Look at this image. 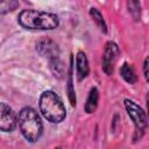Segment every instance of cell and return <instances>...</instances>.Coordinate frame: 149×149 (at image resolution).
Segmentation results:
<instances>
[{
    "mask_svg": "<svg viewBox=\"0 0 149 149\" xmlns=\"http://www.w3.org/2000/svg\"><path fill=\"white\" fill-rule=\"evenodd\" d=\"M36 49L38 51V54L43 57H47L50 62L54 61V59H57L59 58V51H58V48H57V44L49 40V38H44V40H41L37 45H36Z\"/></svg>",
    "mask_w": 149,
    "mask_h": 149,
    "instance_id": "cell-7",
    "label": "cell"
},
{
    "mask_svg": "<svg viewBox=\"0 0 149 149\" xmlns=\"http://www.w3.org/2000/svg\"><path fill=\"white\" fill-rule=\"evenodd\" d=\"M143 71H144V77H146V79L148 80V58L144 59V63H143Z\"/></svg>",
    "mask_w": 149,
    "mask_h": 149,
    "instance_id": "cell-13",
    "label": "cell"
},
{
    "mask_svg": "<svg viewBox=\"0 0 149 149\" xmlns=\"http://www.w3.org/2000/svg\"><path fill=\"white\" fill-rule=\"evenodd\" d=\"M19 23L26 29L34 30H51L58 27V16L54 13L36 10V9H24L19 14Z\"/></svg>",
    "mask_w": 149,
    "mask_h": 149,
    "instance_id": "cell-1",
    "label": "cell"
},
{
    "mask_svg": "<svg viewBox=\"0 0 149 149\" xmlns=\"http://www.w3.org/2000/svg\"><path fill=\"white\" fill-rule=\"evenodd\" d=\"M17 126V115L7 104L0 101V130L13 132Z\"/></svg>",
    "mask_w": 149,
    "mask_h": 149,
    "instance_id": "cell-6",
    "label": "cell"
},
{
    "mask_svg": "<svg viewBox=\"0 0 149 149\" xmlns=\"http://www.w3.org/2000/svg\"><path fill=\"white\" fill-rule=\"evenodd\" d=\"M17 127L24 139L31 143L40 140L43 125L37 112L31 107H23L17 114Z\"/></svg>",
    "mask_w": 149,
    "mask_h": 149,
    "instance_id": "cell-2",
    "label": "cell"
},
{
    "mask_svg": "<svg viewBox=\"0 0 149 149\" xmlns=\"http://www.w3.org/2000/svg\"><path fill=\"white\" fill-rule=\"evenodd\" d=\"M40 111L42 115L51 123H59L66 116L65 106L54 91H44L40 97Z\"/></svg>",
    "mask_w": 149,
    "mask_h": 149,
    "instance_id": "cell-3",
    "label": "cell"
},
{
    "mask_svg": "<svg viewBox=\"0 0 149 149\" xmlns=\"http://www.w3.org/2000/svg\"><path fill=\"white\" fill-rule=\"evenodd\" d=\"M55 149H62V148H55Z\"/></svg>",
    "mask_w": 149,
    "mask_h": 149,
    "instance_id": "cell-14",
    "label": "cell"
},
{
    "mask_svg": "<svg viewBox=\"0 0 149 149\" xmlns=\"http://www.w3.org/2000/svg\"><path fill=\"white\" fill-rule=\"evenodd\" d=\"M90 15L92 16L93 21H94L95 24L99 27V29H100L101 31L106 33V31H107V26H106V22H105V20H104L102 14L100 13V10L97 9V8H91V9H90Z\"/></svg>",
    "mask_w": 149,
    "mask_h": 149,
    "instance_id": "cell-11",
    "label": "cell"
},
{
    "mask_svg": "<svg viewBox=\"0 0 149 149\" xmlns=\"http://www.w3.org/2000/svg\"><path fill=\"white\" fill-rule=\"evenodd\" d=\"M76 64H77V74H78V79L81 80L85 77H87L88 72H90V66H88V61L86 55L83 51H79L77 54V58H76Z\"/></svg>",
    "mask_w": 149,
    "mask_h": 149,
    "instance_id": "cell-8",
    "label": "cell"
},
{
    "mask_svg": "<svg viewBox=\"0 0 149 149\" xmlns=\"http://www.w3.org/2000/svg\"><path fill=\"white\" fill-rule=\"evenodd\" d=\"M123 105H125V108H126L129 118L132 119V121L135 125L136 133H140V136H142L147 128V115H146L144 111L135 101L129 100V99H125Z\"/></svg>",
    "mask_w": 149,
    "mask_h": 149,
    "instance_id": "cell-4",
    "label": "cell"
},
{
    "mask_svg": "<svg viewBox=\"0 0 149 149\" xmlns=\"http://www.w3.org/2000/svg\"><path fill=\"white\" fill-rule=\"evenodd\" d=\"M98 101H99V92L95 87H93V88H91V91L88 93V97L86 99V102H85V106H84L85 112L86 113H93L97 109Z\"/></svg>",
    "mask_w": 149,
    "mask_h": 149,
    "instance_id": "cell-9",
    "label": "cell"
},
{
    "mask_svg": "<svg viewBox=\"0 0 149 149\" xmlns=\"http://www.w3.org/2000/svg\"><path fill=\"white\" fill-rule=\"evenodd\" d=\"M19 1L15 0H0V15L15 10L19 7Z\"/></svg>",
    "mask_w": 149,
    "mask_h": 149,
    "instance_id": "cell-12",
    "label": "cell"
},
{
    "mask_svg": "<svg viewBox=\"0 0 149 149\" xmlns=\"http://www.w3.org/2000/svg\"><path fill=\"white\" fill-rule=\"evenodd\" d=\"M120 55V50L119 47L114 43V42H107L105 45V50H104V55H102V61H101V66H102V71L106 74H112L113 70H114V65L118 61V57Z\"/></svg>",
    "mask_w": 149,
    "mask_h": 149,
    "instance_id": "cell-5",
    "label": "cell"
},
{
    "mask_svg": "<svg viewBox=\"0 0 149 149\" xmlns=\"http://www.w3.org/2000/svg\"><path fill=\"white\" fill-rule=\"evenodd\" d=\"M120 74L121 77L128 83V84H135L137 81V77H136V73H135V70L134 68L128 64V63H123L121 69H120Z\"/></svg>",
    "mask_w": 149,
    "mask_h": 149,
    "instance_id": "cell-10",
    "label": "cell"
}]
</instances>
